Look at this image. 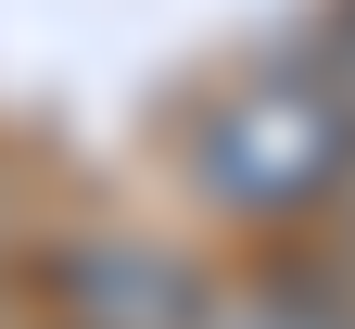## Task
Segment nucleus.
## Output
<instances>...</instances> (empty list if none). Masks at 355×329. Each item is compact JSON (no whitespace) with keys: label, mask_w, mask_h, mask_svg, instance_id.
<instances>
[{"label":"nucleus","mask_w":355,"mask_h":329,"mask_svg":"<svg viewBox=\"0 0 355 329\" xmlns=\"http://www.w3.org/2000/svg\"><path fill=\"white\" fill-rule=\"evenodd\" d=\"M191 177L216 215L241 228H318L355 190V89L318 64V38H292L279 64L229 76L191 127Z\"/></svg>","instance_id":"nucleus-1"},{"label":"nucleus","mask_w":355,"mask_h":329,"mask_svg":"<svg viewBox=\"0 0 355 329\" xmlns=\"http://www.w3.org/2000/svg\"><path fill=\"white\" fill-rule=\"evenodd\" d=\"M203 329H355V278H330V266H266L254 292H216Z\"/></svg>","instance_id":"nucleus-3"},{"label":"nucleus","mask_w":355,"mask_h":329,"mask_svg":"<svg viewBox=\"0 0 355 329\" xmlns=\"http://www.w3.org/2000/svg\"><path fill=\"white\" fill-rule=\"evenodd\" d=\"M64 329H203L216 317V278L178 254V241H140V228H89L38 266Z\"/></svg>","instance_id":"nucleus-2"},{"label":"nucleus","mask_w":355,"mask_h":329,"mask_svg":"<svg viewBox=\"0 0 355 329\" xmlns=\"http://www.w3.org/2000/svg\"><path fill=\"white\" fill-rule=\"evenodd\" d=\"M318 64L355 89V0H330V13H318Z\"/></svg>","instance_id":"nucleus-4"}]
</instances>
